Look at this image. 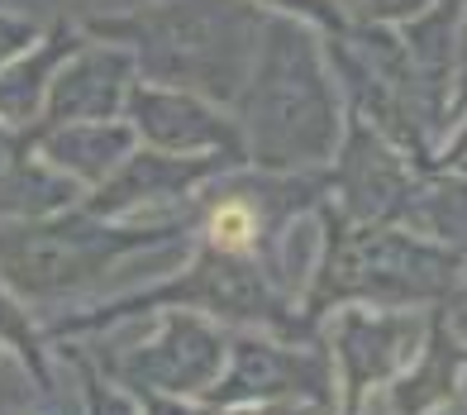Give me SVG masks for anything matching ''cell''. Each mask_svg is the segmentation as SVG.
Masks as SVG:
<instances>
[{"instance_id": "3957f363", "label": "cell", "mask_w": 467, "mask_h": 415, "mask_svg": "<svg viewBox=\"0 0 467 415\" xmlns=\"http://www.w3.org/2000/svg\"><path fill=\"white\" fill-rule=\"evenodd\" d=\"M325 244L310 273L301 316L320 329L338 306H420L467 292V258L439 239L415 234L410 224L344 220L334 205H320Z\"/></svg>"}, {"instance_id": "8fae6325", "label": "cell", "mask_w": 467, "mask_h": 415, "mask_svg": "<svg viewBox=\"0 0 467 415\" xmlns=\"http://www.w3.org/2000/svg\"><path fill=\"white\" fill-rule=\"evenodd\" d=\"M124 119L134 124L139 143H148V149H162V153H224V158L248 162L234 110L215 106V100H205L196 91L139 81V87L130 91Z\"/></svg>"}, {"instance_id": "52a82bcc", "label": "cell", "mask_w": 467, "mask_h": 415, "mask_svg": "<svg viewBox=\"0 0 467 415\" xmlns=\"http://www.w3.org/2000/svg\"><path fill=\"white\" fill-rule=\"evenodd\" d=\"M158 329L148 344L105 363V372L148 401H201L229 363V335L196 310H153Z\"/></svg>"}, {"instance_id": "277c9868", "label": "cell", "mask_w": 467, "mask_h": 415, "mask_svg": "<svg viewBox=\"0 0 467 415\" xmlns=\"http://www.w3.org/2000/svg\"><path fill=\"white\" fill-rule=\"evenodd\" d=\"M186 234V220H100L81 201L44 220H5L0 277L25 301H57L105 282L119 263Z\"/></svg>"}, {"instance_id": "9c48e42d", "label": "cell", "mask_w": 467, "mask_h": 415, "mask_svg": "<svg viewBox=\"0 0 467 415\" xmlns=\"http://www.w3.org/2000/svg\"><path fill=\"white\" fill-rule=\"evenodd\" d=\"M234 168H248V162L224 158V153H162L139 143L110 177L81 196V211H91L100 220H143L148 211L158 215L167 205L201 201L205 186Z\"/></svg>"}, {"instance_id": "603a6c76", "label": "cell", "mask_w": 467, "mask_h": 415, "mask_svg": "<svg viewBox=\"0 0 467 415\" xmlns=\"http://www.w3.org/2000/svg\"><path fill=\"white\" fill-rule=\"evenodd\" d=\"M467 115V5H462V19H458V62H453V106H449V130L453 119Z\"/></svg>"}, {"instance_id": "9a60e30c", "label": "cell", "mask_w": 467, "mask_h": 415, "mask_svg": "<svg viewBox=\"0 0 467 415\" xmlns=\"http://www.w3.org/2000/svg\"><path fill=\"white\" fill-rule=\"evenodd\" d=\"M81 25H72V19H53V25L44 29V38L19 53L5 72H0V119L5 124H19V130H29V124H38V115H44V96H48V81L53 72L62 67V57H67L77 44H81Z\"/></svg>"}, {"instance_id": "d4e9b609", "label": "cell", "mask_w": 467, "mask_h": 415, "mask_svg": "<svg viewBox=\"0 0 467 415\" xmlns=\"http://www.w3.org/2000/svg\"><path fill=\"white\" fill-rule=\"evenodd\" d=\"M0 358H5V344H0Z\"/></svg>"}, {"instance_id": "7a4b0ae2", "label": "cell", "mask_w": 467, "mask_h": 415, "mask_svg": "<svg viewBox=\"0 0 467 415\" xmlns=\"http://www.w3.org/2000/svg\"><path fill=\"white\" fill-rule=\"evenodd\" d=\"M77 25L91 38L130 48L139 81L196 91L234 110L258 57L267 10L253 0H153L124 15H87Z\"/></svg>"}, {"instance_id": "7402d4cb", "label": "cell", "mask_w": 467, "mask_h": 415, "mask_svg": "<svg viewBox=\"0 0 467 415\" xmlns=\"http://www.w3.org/2000/svg\"><path fill=\"white\" fill-rule=\"evenodd\" d=\"M348 19H381V25H400V19H415L420 10L439 5V0H338Z\"/></svg>"}, {"instance_id": "d6986e66", "label": "cell", "mask_w": 467, "mask_h": 415, "mask_svg": "<svg viewBox=\"0 0 467 415\" xmlns=\"http://www.w3.org/2000/svg\"><path fill=\"white\" fill-rule=\"evenodd\" d=\"M77 368H81V401H87V415H143L134 391L119 387L110 372H96L87 358H77Z\"/></svg>"}, {"instance_id": "44dd1931", "label": "cell", "mask_w": 467, "mask_h": 415, "mask_svg": "<svg viewBox=\"0 0 467 415\" xmlns=\"http://www.w3.org/2000/svg\"><path fill=\"white\" fill-rule=\"evenodd\" d=\"M38 38H44V29H38L29 15H19V10H5V5H0V72H5L19 53H29Z\"/></svg>"}, {"instance_id": "ffe728a7", "label": "cell", "mask_w": 467, "mask_h": 415, "mask_svg": "<svg viewBox=\"0 0 467 415\" xmlns=\"http://www.w3.org/2000/svg\"><path fill=\"white\" fill-rule=\"evenodd\" d=\"M253 5H263L267 15H291V19H306V25H315L320 34H334L348 25V15L338 0H253Z\"/></svg>"}, {"instance_id": "8992f818", "label": "cell", "mask_w": 467, "mask_h": 415, "mask_svg": "<svg viewBox=\"0 0 467 415\" xmlns=\"http://www.w3.org/2000/svg\"><path fill=\"white\" fill-rule=\"evenodd\" d=\"M338 391L334 358L315 335H229V363L201 401L210 406H277V401H310L329 406Z\"/></svg>"}, {"instance_id": "ac0fdd59", "label": "cell", "mask_w": 467, "mask_h": 415, "mask_svg": "<svg viewBox=\"0 0 467 415\" xmlns=\"http://www.w3.org/2000/svg\"><path fill=\"white\" fill-rule=\"evenodd\" d=\"M0 344L5 354H15L34 372V382L53 391V372H48V329H38L29 316V301L15 292V286L0 277Z\"/></svg>"}, {"instance_id": "cb8c5ba5", "label": "cell", "mask_w": 467, "mask_h": 415, "mask_svg": "<svg viewBox=\"0 0 467 415\" xmlns=\"http://www.w3.org/2000/svg\"><path fill=\"white\" fill-rule=\"evenodd\" d=\"M458 172H467V158H462V162H458Z\"/></svg>"}, {"instance_id": "5b68a950", "label": "cell", "mask_w": 467, "mask_h": 415, "mask_svg": "<svg viewBox=\"0 0 467 415\" xmlns=\"http://www.w3.org/2000/svg\"><path fill=\"white\" fill-rule=\"evenodd\" d=\"M196 310L220 325H258L272 335H315L306 325L301 306H291L282 282L272 277V267L263 263V254H229L215 244H196L191 263L177 277H167L153 292H134L124 301H105L91 316H72L48 325V339H67V335H87V329H105L115 320L130 316H153V310Z\"/></svg>"}, {"instance_id": "ba28073f", "label": "cell", "mask_w": 467, "mask_h": 415, "mask_svg": "<svg viewBox=\"0 0 467 415\" xmlns=\"http://www.w3.org/2000/svg\"><path fill=\"white\" fill-rule=\"evenodd\" d=\"M424 329L415 316H400V310L381 306V310H363V306H338L329 320L325 348L334 358V382L344 410L338 415H363L368 391L381 382H396L406 372L424 344Z\"/></svg>"}, {"instance_id": "5bb4252c", "label": "cell", "mask_w": 467, "mask_h": 415, "mask_svg": "<svg viewBox=\"0 0 467 415\" xmlns=\"http://www.w3.org/2000/svg\"><path fill=\"white\" fill-rule=\"evenodd\" d=\"M34 149L44 153V162H53L57 172H67L72 182H81L91 192V186H100L124 158L139 149V134H134L130 119L53 124V130H38L34 124Z\"/></svg>"}, {"instance_id": "e0dca14e", "label": "cell", "mask_w": 467, "mask_h": 415, "mask_svg": "<svg viewBox=\"0 0 467 415\" xmlns=\"http://www.w3.org/2000/svg\"><path fill=\"white\" fill-rule=\"evenodd\" d=\"M400 224H410L415 234L439 239L443 248L467 258V172H458V168L424 172Z\"/></svg>"}, {"instance_id": "4fadbf2b", "label": "cell", "mask_w": 467, "mask_h": 415, "mask_svg": "<svg viewBox=\"0 0 467 415\" xmlns=\"http://www.w3.org/2000/svg\"><path fill=\"white\" fill-rule=\"evenodd\" d=\"M87 186L57 172L34 149V130L0 119V220H44L77 205Z\"/></svg>"}, {"instance_id": "30bf717a", "label": "cell", "mask_w": 467, "mask_h": 415, "mask_svg": "<svg viewBox=\"0 0 467 415\" xmlns=\"http://www.w3.org/2000/svg\"><path fill=\"white\" fill-rule=\"evenodd\" d=\"M430 168L396 149L387 134H377L372 124L353 119L344 124V143L329 162V205L344 220H387L400 224L406 205L415 196L420 177Z\"/></svg>"}, {"instance_id": "6da1fadb", "label": "cell", "mask_w": 467, "mask_h": 415, "mask_svg": "<svg viewBox=\"0 0 467 415\" xmlns=\"http://www.w3.org/2000/svg\"><path fill=\"white\" fill-rule=\"evenodd\" d=\"M248 168L325 172L344 143L348 106L329 67L325 34L291 15H267L258 57L234 100Z\"/></svg>"}, {"instance_id": "7c38bea8", "label": "cell", "mask_w": 467, "mask_h": 415, "mask_svg": "<svg viewBox=\"0 0 467 415\" xmlns=\"http://www.w3.org/2000/svg\"><path fill=\"white\" fill-rule=\"evenodd\" d=\"M134 87H139L134 53L87 34L67 57H62V67L53 72L48 96H44V115H38V130H53V124L124 119V106H130Z\"/></svg>"}, {"instance_id": "2e32d148", "label": "cell", "mask_w": 467, "mask_h": 415, "mask_svg": "<svg viewBox=\"0 0 467 415\" xmlns=\"http://www.w3.org/2000/svg\"><path fill=\"white\" fill-rule=\"evenodd\" d=\"M467 368V348L453 339V329L434 320L430 335H424L415 363L396 378V391H391V410L396 415H434L439 406L453 401L458 391V372Z\"/></svg>"}]
</instances>
